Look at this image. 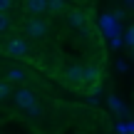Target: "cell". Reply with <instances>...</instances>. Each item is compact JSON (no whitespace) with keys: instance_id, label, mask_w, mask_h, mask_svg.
I'll list each match as a JSON object with an SVG mask.
<instances>
[{"instance_id":"9","label":"cell","mask_w":134,"mask_h":134,"mask_svg":"<svg viewBox=\"0 0 134 134\" xmlns=\"http://www.w3.org/2000/svg\"><path fill=\"white\" fill-rule=\"evenodd\" d=\"M99 97H102V87L94 85V87L90 90V102H99Z\"/></svg>"},{"instance_id":"10","label":"cell","mask_w":134,"mask_h":134,"mask_svg":"<svg viewBox=\"0 0 134 134\" xmlns=\"http://www.w3.org/2000/svg\"><path fill=\"white\" fill-rule=\"evenodd\" d=\"M65 8L67 5L60 3V0H52V3H50V10H52V13H65Z\"/></svg>"},{"instance_id":"1","label":"cell","mask_w":134,"mask_h":134,"mask_svg":"<svg viewBox=\"0 0 134 134\" xmlns=\"http://www.w3.org/2000/svg\"><path fill=\"white\" fill-rule=\"evenodd\" d=\"M47 30H50V25H47V20H42V18H32L27 25H25V32H27L30 37H35V40L45 37Z\"/></svg>"},{"instance_id":"14","label":"cell","mask_w":134,"mask_h":134,"mask_svg":"<svg viewBox=\"0 0 134 134\" xmlns=\"http://www.w3.org/2000/svg\"><path fill=\"white\" fill-rule=\"evenodd\" d=\"M127 45H129V47H134V27H129V30H127Z\"/></svg>"},{"instance_id":"18","label":"cell","mask_w":134,"mask_h":134,"mask_svg":"<svg viewBox=\"0 0 134 134\" xmlns=\"http://www.w3.org/2000/svg\"><path fill=\"white\" fill-rule=\"evenodd\" d=\"M132 57H134V47H132Z\"/></svg>"},{"instance_id":"11","label":"cell","mask_w":134,"mask_h":134,"mask_svg":"<svg viewBox=\"0 0 134 134\" xmlns=\"http://www.w3.org/2000/svg\"><path fill=\"white\" fill-rule=\"evenodd\" d=\"M10 97V85L8 82H0V99H8Z\"/></svg>"},{"instance_id":"17","label":"cell","mask_w":134,"mask_h":134,"mask_svg":"<svg viewBox=\"0 0 134 134\" xmlns=\"http://www.w3.org/2000/svg\"><path fill=\"white\" fill-rule=\"evenodd\" d=\"M117 70H119V72H124V70H127V62H122V60H119V62H117Z\"/></svg>"},{"instance_id":"12","label":"cell","mask_w":134,"mask_h":134,"mask_svg":"<svg viewBox=\"0 0 134 134\" xmlns=\"http://www.w3.org/2000/svg\"><path fill=\"white\" fill-rule=\"evenodd\" d=\"M8 27H10V18H8V15H3V13H0V32H5Z\"/></svg>"},{"instance_id":"6","label":"cell","mask_w":134,"mask_h":134,"mask_svg":"<svg viewBox=\"0 0 134 134\" xmlns=\"http://www.w3.org/2000/svg\"><path fill=\"white\" fill-rule=\"evenodd\" d=\"M25 8H27L32 15H42V13H47V10H50V3H45V0H27Z\"/></svg>"},{"instance_id":"3","label":"cell","mask_w":134,"mask_h":134,"mask_svg":"<svg viewBox=\"0 0 134 134\" xmlns=\"http://www.w3.org/2000/svg\"><path fill=\"white\" fill-rule=\"evenodd\" d=\"M97 82H99V67L97 65H85V70H82V85L94 87Z\"/></svg>"},{"instance_id":"16","label":"cell","mask_w":134,"mask_h":134,"mask_svg":"<svg viewBox=\"0 0 134 134\" xmlns=\"http://www.w3.org/2000/svg\"><path fill=\"white\" fill-rule=\"evenodd\" d=\"M30 114H32V117H40V114H42V109H40V107H37V104H35V107H32V109H30Z\"/></svg>"},{"instance_id":"13","label":"cell","mask_w":134,"mask_h":134,"mask_svg":"<svg viewBox=\"0 0 134 134\" xmlns=\"http://www.w3.org/2000/svg\"><path fill=\"white\" fill-rule=\"evenodd\" d=\"M109 102H112V107H114L117 112H127V107H124V104H119V99H117V97H109Z\"/></svg>"},{"instance_id":"7","label":"cell","mask_w":134,"mask_h":134,"mask_svg":"<svg viewBox=\"0 0 134 134\" xmlns=\"http://www.w3.org/2000/svg\"><path fill=\"white\" fill-rule=\"evenodd\" d=\"M70 23L75 25V27H85V25H87V15L80 13V10H72V13H70Z\"/></svg>"},{"instance_id":"2","label":"cell","mask_w":134,"mask_h":134,"mask_svg":"<svg viewBox=\"0 0 134 134\" xmlns=\"http://www.w3.org/2000/svg\"><path fill=\"white\" fill-rule=\"evenodd\" d=\"M15 104H18L20 109H27L30 112L37 102H35V94L30 90H18V92H15Z\"/></svg>"},{"instance_id":"5","label":"cell","mask_w":134,"mask_h":134,"mask_svg":"<svg viewBox=\"0 0 134 134\" xmlns=\"http://www.w3.org/2000/svg\"><path fill=\"white\" fill-rule=\"evenodd\" d=\"M82 70H85L82 65H70L65 70V80L72 82V85H80V82H82Z\"/></svg>"},{"instance_id":"4","label":"cell","mask_w":134,"mask_h":134,"mask_svg":"<svg viewBox=\"0 0 134 134\" xmlns=\"http://www.w3.org/2000/svg\"><path fill=\"white\" fill-rule=\"evenodd\" d=\"M8 55L10 57H23V55H27V42H23V40H10L8 42Z\"/></svg>"},{"instance_id":"15","label":"cell","mask_w":134,"mask_h":134,"mask_svg":"<svg viewBox=\"0 0 134 134\" xmlns=\"http://www.w3.org/2000/svg\"><path fill=\"white\" fill-rule=\"evenodd\" d=\"M10 5H13V3H10V0H0V13H8V10H10Z\"/></svg>"},{"instance_id":"8","label":"cell","mask_w":134,"mask_h":134,"mask_svg":"<svg viewBox=\"0 0 134 134\" xmlns=\"http://www.w3.org/2000/svg\"><path fill=\"white\" fill-rule=\"evenodd\" d=\"M25 70H20V67H10L8 70V82H23L25 80Z\"/></svg>"}]
</instances>
